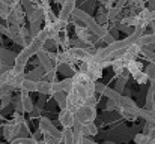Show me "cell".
I'll return each instance as SVG.
<instances>
[{"label":"cell","instance_id":"7c38bea8","mask_svg":"<svg viewBox=\"0 0 155 144\" xmlns=\"http://www.w3.org/2000/svg\"><path fill=\"white\" fill-rule=\"evenodd\" d=\"M53 83L48 80H39L38 81V93L41 95H51Z\"/></svg>","mask_w":155,"mask_h":144},{"label":"cell","instance_id":"9a60e30c","mask_svg":"<svg viewBox=\"0 0 155 144\" xmlns=\"http://www.w3.org/2000/svg\"><path fill=\"white\" fill-rule=\"evenodd\" d=\"M117 111H119V114L125 119V120H130V122H133V120H136L139 116L131 110V108H124V107H117Z\"/></svg>","mask_w":155,"mask_h":144},{"label":"cell","instance_id":"8992f818","mask_svg":"<svg viewBox=\"0 0 155 144\" xmlns=\"http://www.w3.org/2000/svg\"><path fill=\"white\" fill-rule=\"evenodd\" d=\"M26 18H27L26 11H24V9H23V6L20 5V6L12 8V11H11V15H9L8 21H9V24H20V26H23V24H24V21H26Z\"/></svg>","mask_w":155,"mask_h":144},{"label":"cell","instance_id":"2e32d148","mask_svg":"<svg viewBox=\"0 0 155 144\" xmlns=\"http://www.w3.org/2000/svg\"><path fill=\"white\" fill-rule=\"evenodd\" d=\"M127 69H128V72H130V74H131V77H133V75L139 74V72L143 69V63H142V62H139V60H131V62L128 63Z\"/></svg>","mask_w":155,"mask_h":144},{"label":"cell","instance_id":"52a82bcc","mask_svg":"<svg viewBox=\"0 0 155 144\" xmlns=\"http://www.w3.org/2000/svg\"><path fill=\"white\" fill-rule=\"evenodd\" d=\"M68 50H69V53H71V56H72V59H74L75 62H86V60H89L91 56H92V53H91L87 48L69 47Z\"/></svg>","mask_w":155,"mask_h":144},{"label":"cell","instance_id":"44dd1931","mask_svg":"<svg viewBox=\"0 0 155 144\" xmlns=\"http://www.w3.org/2000/svg\"><path fill=\"white\" fill-rule=\"evenodd\" d=\"M97 21L101 24V26H105V23L107 21H110V17H108V11L104 8L101 9L100 12H98V15H97Z\"/></svg>","mask_w":155,"mask_h":144},{"label":"cell","instance_id":"277c9868","mask_svg":"<svg viewBox=\"0 0 155 144\" xmlns=\"http://www.w3.org/2000/svg\"><path fill=\"white\" fill-rule=\"evenodd\" d=\"M57 120L60 123V126L63 129H69V128H74L75 125V113L69 108H62L59 116H57Z\"/></svg>","mask_w":155,"mask_h":144},{"label":"cell","instance_id":"d590c367","mask_svg":"<svg viewBox=\"0 0 155 144\" xmlns=\"http://www.w3.org/2000/svg\"><path fill=\"white\" fill-rule=\"evenodd\" d=\"M103 144H116V143H114V141H104Z\"/></svg>","mask_w":155,"mask_h":144},{"label":"cell","instance_id":"e575fe53","mask_svg":"<svg viewBox=\"0 0 155 144\" xmlns=\"http://www.w3.org/2000/svg\"><path fill=\"white\" fill-rule=\"evenodd\" d=\"M54 2L59 3V5H63V3H65V0H54Z\"/></svg>","mask_w":155,"mask_h":144},{"label":"cell","instance_id":"ba28073f","mask_svg":"<svg viewBox=\"0 0 155 144\" xmlns=\"http://www.w3.org/2000/svg\"><path fill=\"white\" fill-rule=\"evenodd\" d=\"M74 9H75V0H65V3L62 5L59 18H62V20H65V21H69V18L72 17Z\"/></svg>","mask_w":155,"mask_h":144},{"label":"cell","instance_id":"ffe728a7","mask_svg":"<svg viewBox=\"0 0 155 144\" xmlns=\"http://www.w3.org/2000/svg\"><path fill=\"white\" fill-rule=\"evenodd\" d=\"M42 21L44 20H36V21H32L30 24H29V29H30V32H32V35H33V38L44 29V27H41V24H42Z\"/></svg>","mask_w":155,"mask_h":144},{"label":"cell","instance_id":"d4e9b609","mask_svg":"<svg viewBox=\"0 0 155 144\" xmlns=\"http://www.w3.org/2000/svg\"><path fill=\"white\" fill-rule=\"evenodd\" d=\"M57 45H59V42H57V41H54V39H47V41H45V44H44V50L51 51L53 48H56Z\"/></svg>","mask_w":155,"mask_h":144},{"label":"cell","instance_id":"4fadbf2b","mask_svg":"<svg viewBox=\"0 0 155 144\" xmlns=\"http://www.w3.org/2000/svg\"><path fill=\"white\" fill-rule=\"evenodd\" d=\"M51 96L54 98V101L57 102V105H59L60 108H66V105H68V92L60 90V92L53 93Z\"/></svg>","mask_w":155,"mask_h":144},{"label":"cell","instance_id":"4316f807","mask_svg":"<svg viewBox=\"0 0 155 144\" xmlns=\"http://www.w3.org/2000/svg\"><path fill=\"white\" fill-rule=\"evenodd\" d=\"M9 102H11V93L5 95L0 99V108H6V107L9 105Z\"/></svg>","mask_w":155,"mask_h":144},{"label":"cell","instance_id":"1f68e13d","mask_svg":"<svg viewBox=\"0 0 155 144\" xmlns=\"http://www.w3.org/2000/svg\"><path fill=\"white\" fill-rule=\"evenodd\" d=\"M83 144H97V143H94V141H91V140H87V138L84 137V140H83Z\"/></svg>","mask_w":155,"mask_h":144},{"label":"cell","instance_id":"8fae6325","mask_svg":"<svg viewBox=\"0 0 155 144\" xmlns=\"http://www.w3.org/2000/svg\"><path fill=\"white\" fill-rule=\"evenodd\" d=\"M20 99H21V104H23V108H24V113H32L33 111V102L29 96V92L26 90H21V95H20Z\"/></svg>","mask_w":155,"mask_h":144},{"label":"cell","instance_id":"d6a6232c","mask_svg":"<svg viewBox=\"0 0 155 144\" xmlns=\"http://www.w3.org/2000/svg\"><path fill=\"white\" fill-rule=\"evenodd\" d=\"M5 123H6V122H5V119H3V117H2V116H0V126H3V125H5Z\"/></svg>","mask_w":155,"mask_h":144},{"label":"cell","instance_id":"8d00e7d4","mask_svg":"<svg viewBox=\"0 0 155 144\" xmlns=\"http://www.w3.org/2000/svg\"><path fill=\"white\" fill-rule=\"evenodd\" d=\"M154 111H155V102H154Z\"/></svg>","mask_w":155,"mask_h":144},{"label":"cell","instance_id":"ac0fdd59","mask_svg":"<svg viewBox=\"0 0 155 144\" xmlns=\"http://www.w3.org/2000/svg\"><path fill=\"white\" fill-rule=\"evenodd\" d=\"M83 134H84V137H95L97 134H98V128H97V125L94 123V122H91V123H87V125H83Z\"/></svg>","mask_w":155,"mask_h":144},{"label":"cell","instance_id":"4dcf8cb0","mask_svg":"<svg viewBox=\"0 0 155 144\" xmlns=\"http://www.w3.org/2000/svg\"><path fill=\"white\" fill-rule=\"evenodd\" d=\"M8 68H9L8 65H3V63H0V86H3V84H2V75H3V72H5Z\"/></svg>","mask_w":155,"mask_h":144},{"label":"cell","instance_id":"f546056e","mask_svg":"<svg viewBox=\"0 0 155 144\" xmlns=\"http://www.w3.org/2000/svg\"><path fill=\"white\" fill-rule=\"evenodd\" d=\"M97 104H98V98H97L95 95L89 96L87 101H86V105H91V107H97Z\"/></svg>","mask_w":155,"mask_h":144},{"label":"cell","instance_id":"7a4b0ae2","mask_svg":"<svg viewBox=\"0 0 155 144\" xmlns=\"http://www.w3.org/2000/svg\"><path fill=\"white\" fill-rule=\"evenodd\" d=\"M24 122L26 120H24L23 114L15 111L12 120H9V122H6L3 125V137H5V140L11 143L14 138H17L20 135V131H21V126H23Z\"/></svg>","mask_w":155,"mask_h":144},{"label":"cell","instance_id":"603a6c76","mask_svg":"<svg viewBox=\"0 0 155 144\" xmlns=\"http://www.w3.org/2000/svg\"><path fill=\"white\" fill-rule=\"evenodd\" d=\"M142 54L151 62V63H155V53H154V50H151V48H148V47H143L142 48Z\"/></svg>","mask_w":155,"mask_h":144},{"label":"cell","instance_id":"cb8c5ba5","mask_svg":"<svg viewBox=\"0 0 155 144\" xmlns=\"http://www.w3.org/2000/svg\"><path fill=\"white\" fill-rule=\"evenodd\" d=\"M149 135L148 134H145V132H142V134H139V135H136L134 137V143L136 144H148L149 143Z\"/></svg>","mask_w":155,"mask_h":144},{"label":"cell","instance_id":"d6986e66","mask_svg":"<svg viewBox=\"0 0 155 144\" xmlns=\"http://www.w3.org/2000/svg\"><path fill=\"white\" fill-rule=\"evenodd\" d=\"M36 141L38 140H35L33 137H17L9 144H36Z\"/></svg>","mask_w":155,"mask_h":144},{"label":"cell","instance_id":"f1b7e54d","mask_svg":"<svg viewBox=\"0 0 155 144\" xmlns=\"http://www.w3.org/2000/svg\"><path fill=\"white\" fill-rule=\"evenodd\" d=\"M12 92V89L9 87V86H6V84H3V86H0V99L3 98L5 95H8V93H11Z\"/></svg>","mask_w":155,"mask_h":144},{"label":"cell","instance_id":"836d02e7","mask_svg":"<svg viewBox=\"0 0 155 144\" xmlns=\"http://www.w3.org/2000/svg\"><path fill=\"white\" fill-rule=\"evenodd\" d=\"M36 144H47V143H45V140H38Z\"/></svg>","mask_w":155,"mask_h":144},{"label":"cell","instance_id":"83f0119b","mask_svg":"<svg viewBox=\"0 0 155 144\" xmlns=\"http://www.w3.org/2000/svg\"><path fill=\"white\" fill-rule=\"evenodd\" d=\"M117 108V104H116V101H113V99H108L107 101V105H105V110L107 111H113V110H116Z\"/></svg>","mask_w":155,"mask_h":144},{"label":"cell","instance_id":"5bb4252c","mask_svg":"<svg viewBox=\"0 0 155 144\" xmlns=\"http://www.w3.org/2000/svg\"><path fill=\"white\" fill-rule=\"evenodd\" d=\"M12 6H11V0H0V17L3 20H8L11 15Z\"/></svg>","mask_w":155,"mask_h":144},{"label":"cell","instance_id":"e0dca14e","mask_svg":"<svg viewBox=\"0 0 155 144\" xmlns=\"http://www.w3.org/2000/svg\"><path fill=\"white\" fill-rule=\"evenodd\" d=\"M21 90H26V92H29V93L38 92V81L30 80V78H26V80H24V83H23Z\"/></svg>","mask_w":155,"mask_h":144},{"label":"cell","instance_id":"484cf974","mask_svg":"<svg viewBox=\"0 0 155 144\" xmlns=\"http://www.w3.org/2000/svg\"><path fill=\"white\" fill-rule=\"evenodd\" d=\"M146 74H148L149 80L154 81L155 80V63H149V66L146 68Z\"/></svg>","mask_w":155,"mask_h":144},{"label":"cell","instance_id":"3957f363","mask_svg":"<svg viewBox=\"0 0 155 144\" xmlns=\"http://www.w3.org/2000/svg\"><path fill=\"white\" fill-rule=\"evenodd\" d=\"M74 113H75V122L81 125H87L97 119V110L95 107H91V105H83Z\"/></svg>","mask_w":155,"mask_h":144},{"label":"cell","instance_id":"6da1fadb","mask_svg":"<svg viewBox=\"0 0 155 144\" xmlns=\"http://www.w3.org/2000/svg\"><path fill=\"white\" fill-rule=\"evenodd\" d=\"M72 17L75 18V20H80V21H83L84 23V26H87L100 39L101 38H104L107 33H108V30L104 27V26H101L98 21H97V18H92L87 12H84V11H81V9H74V12H72Z\"/></svg>","mask_w":155,"mask_h":144},{"label":"cell","instance_id":"30bf717a","mask_svg":"<svg viewBox=\"0 0 155 144\" xmlns=\"http://www.w3.org/2000/svg\"><path fill=\"white\" fill-rule=\"evenodd\" d=\"M45 74H47V69H45L42 65H39L38 68H35L33 71H30L29 74H26V77H27V78H30V80L39 81V80H42V78L45 77Z\"/></svg>","mask_w":155,"mask_h":144},{"label":"cell","instance_id":"7402d4cb","mask_svg":"<svg viewBox=\"0 0 155 144\" xmlns=\"http://www.w3.org/2000/svg\"><path fill=\"white\" fill-rule=\"evenodd\" d=\"M133 78L136 80V83H137V84H145V83H148V80H149L148 74H146V72H143V71H140L139 74L133 75Z\"/></svg>","mask_w":155,"mask_h":144},{"label":"cell","instance_id":"5b68a950","mask_svg":"<svg viewBox=\"0 0 155 144\" xmlns=\"http://www.w3.org/2000/svg\"><path fill=\"white\" fill-rule=\"evenodd\" d=\"M38 131H39L41 134H51V135H54V137L63 140V132H60V131H59V129L51 123V120L47 119V117H41V119H39Z\"/></svg>","mask_w":155,"mask_h":144},{"label":"cell","instance_id":"9c48e42d","mask_svg":"<svg viewBox=\"0 0 155 144\" xmlns=\"http://www.w3.org/2000/svg\"><path fill=\"white\" fill-rule=\"evenodd\" d=\"M15 59H17V56H14V53H11L5 48H0V63L11 66L15 63Z\"/></svg>","mask_w":155,"mask_h":144}]
</instances>
